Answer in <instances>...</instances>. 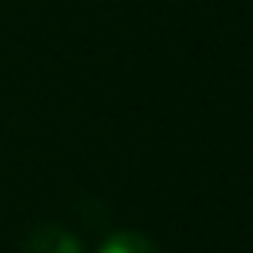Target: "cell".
I'll use <instances>...</instances> for the list:
<instances>
[{
    "label": "cell",
    "instance_id": "obj_1",
    "mask_svg": "<svg viewBox=\"0 0 253 253\" xmlns=\"http://www.w3.org/2000/svg\"><path fill=\"white\" fill-rule=\"evenodd\" d=\"M29 253H77V244L58 228H42L29 241Z\"/></svg>",
    "mask_w": 253,
    "mask_h": 253
},
{
    "label": "cell",
    "instance_id": "obj_2",
    "mask_svg": "<svg viewBox=\"0 0 253 253\" xmlns=\"http://www.w3.org/2000/svg\"><path fill=\"white\" fill-rule=\"evenodd\" d=\"M103 253H157V250H154V244H148L144 237L122 234V237H112Z\"/></svg>",
    "mask_w": 253,
    "mask_h": 253
}]
</instances>
